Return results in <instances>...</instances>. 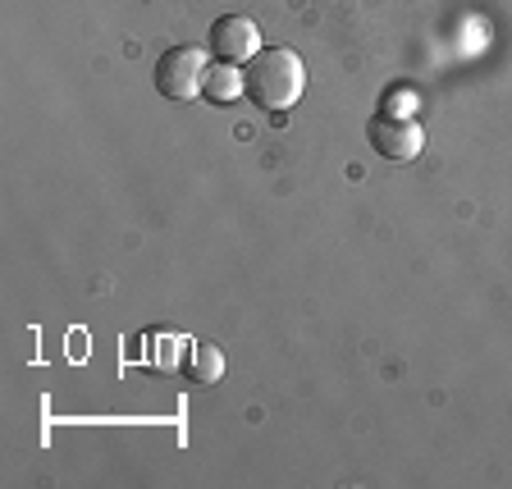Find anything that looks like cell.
<instances>
[{
    "mask_svg": "<svg viewBox=\"0 0 512 489\" xmlns=\"http://www.w3.org/2000/svg\"><path fill=\"white\" fill-rule=\"evenodd\" d=\"M243 83L256 110H288V106H298L302 87H307V64H302L298 51H288V46H266V51H256L247 60Z\"/></svg>",
    "mask_w": 512,
    "mask_h": 489,
    "instance_id": "cell-1",
    "label": "cell"
},
{
    "mask_svg": "<svg viewBox=\"0 0 512 489\" xmlns=\"http://www.w3.org/2000/svg\"><path fill=\"white\" fill-rule=\"evenodd\" d=\"M206 69H211V60L202 46H170L156 60V92L165 101H192L206 83Z\"/></svg>",
    "mask_w": 512,
    "mask_h": 489,
    "instance_id": "cell-2",
    "label": "cell"
},
{
    "mask_svg": "<svg viewBox=\"0 0 512 489\" xmlns=\"http://www.w3.org/2000/svg\"><path fill=\"white\" fill-rule=\"evenodd\" d=\"M366 138L371 147L380 151L384 160H416L421 147H426V128L416 124L412 115H394V110H384L366 124Z\"/></svg>",
    "mask_w": 512,
    "mask_h": 489,
    "instance_id": "cell-3",
    "label": "cell"
},
{
    "mask_svg": "<svg viewBox=\"0 0 512 489\" xmlns=\"http://www.w3.org/2000/svg\"><path fill=\"white\" fill-rule=\"evenodd\" d=\"M211 51L229 64L252 60V55L261 51V28H256L247 14H224V19L211 23Z\"/></svg>",
    "mask_w": 512,
    "mask_h": 489,
    "instance_id": "cell-4",
    "label": "cell"
},
{
    "mask_svg": "<svg viewBox=\"0 0 512 489\" xmlns=\"http://www.w3.org/2000/svg\"><path fill=\"white\" fill-rule=\"evenodd\" d=\"M197 343H188L183 334H170V330H151L147 334V371H160L170 375L183 366V357H192Z\"/></svg>",
    "mask_w": 512,
    "mask_h": 489,
    "instance_id": "cell-5",
    "label": "cell"
},
{
    "mask_svg": "<svg viewBox=\"0 0 512 489\" xmlns=\"http://www.w3.org/2000/svg\"><path fill=\"white\" fill-rule=\"evenodd\" d=\"M202 92H206V101H215V106H229V101H238V96L247 92V83H243V69H234V64H229V60L211 64V69H206V83H202Z\"/></svg>",
    "mask_w": 512,
    "mask_h": 489,
    "instance_id": "cell-6",
    "label": "cell"
},
{
    "mask_svg": "<svg viewBox=\"0 0 512 489\" xmlns=\"http://www.w3.org/2000/svg\"><path fill=\"white\" fill-rule=\"evenodd\" d=\"M183 371H188V380H192V384H215V380L224 375V352H220V348H211V343H197Z\"/></svg>",
    "mask_w": 512,
    "mask_h": 489,
    "instance_id": "cell-7",
    "label": "cell"
}]
</instances>
